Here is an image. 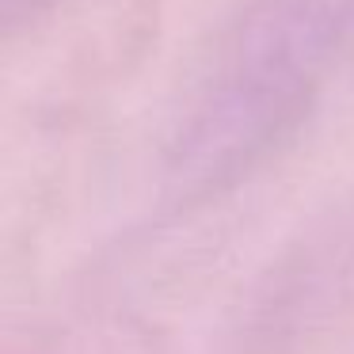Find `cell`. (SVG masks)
I'll use <instances>...</instances> for the list:
<instances>
[{"label":"cell","instance_id":"6da1fadb","mask_svg":"<svg viewBox=\"0 0 354 354\" xmlns=\"http://www.w3.org/2000/svg\"><path fill=\"white\" fill-rule=\"evenodd\" d=\"M354 57V0H255L176 153L187 187L252 168L305 118L324 80Z\"/></svg>","mask_w":354,"mask_h":354}]
</instances>
